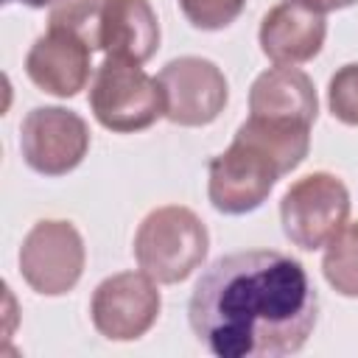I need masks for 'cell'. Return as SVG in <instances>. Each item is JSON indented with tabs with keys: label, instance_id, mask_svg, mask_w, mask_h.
<instances>
[{
	"label": "cell",
	"instance_id": "obj_17",
	"mask_svg": "<svg viewBox=\"0 0 358 358\" xmlns=\"http://www.w3.org/2000/svg\"><path fill=\"white\" fill-rule=\"evenodd\" d=\"M176 3L185 20L199 31H221L232 25L246 8V0H176Z\"/></svg>",
	"mask_w": 358,
	"mask_h": 358
},
{
	"label": "cell",
	"instance_id": "obj_10",
	"mask_svg": "<svg viewBox=\"0 0 358 358\" xmlns=\"http://www.w3.org/2000/svg\"><path fill=\"white\" fill-rule=\"evenodd\" d=\"M92 48L73 31L53 28L34 39L25 56V76L34 87L56 98H76L92 73Z\"/></svg>",
	"mask_w": 358,
	"mask_h": 358
},
{
	"label": "cell",
	"instance_id": "obj_19",
	"mask_svg": "<svg viewBox=\"0 0 358 358\" xmlns=\"http://www.w3.org/2000/svg\"><path fill=\"white\" fill-rule=\"evenodd\" d=\"M299 3H305V6H308V8H313V11L327 14V11L350 8V6H352V3H358V0H299Z\"/></svg>",
	"mask_w": 358,
	"mask_h": 358
},
{
	"label": "cell",
	"instance_id": "obj_2",
	"mask_svg": "<svg viewBox=\"0 0 358 358\" xmlns=\"http://www.w3.org/2000/svg\"><path fill=\"white\" fill-rule=\"evenodd\" d=\"M210 232L204 221L182 204H165L151 210L134 232V260L159 285H176L187 280L207 257Z\"/></svg>",
	"mask_w": 358,
	"mask_h": 358
},
{
	"label": "cell",
	"instance_id": "obj_1",
	"mask_svg": "<svg viewBox=\"0 0 358 358\" xmlns=\"http://www.w3.org/2000/svg\"><path fill=\"white\" fill-rule=\"evenodd\" d=\"M319 296L305 266L274 249L213 260L187 302L199 344L218 358H282L305 347Z\"/></svg>",
	"mask_w": 358,
	"mask_h": 358
},
{
	"label": "cell",
	"instance_id": "obj_16",
	"mask_svg": "<svg viewBox=\"0 0 358 358\" xmlns=\"http://www.w3.org/2000/svg\"><path fill=\"white\" fill-rule=\"evenodd\" d=\"M106 0H56L48 14V25L73 31L92 50H98V22Z\"/></svg>",
	"mask_w": 358,
	"mask_h": 358
},
{
	"label": "cell",
	"instance_id": "obj_4",
	"mask_svg": "<svg viewBox=\"0 0 358 358\" xmlns=\"http://www.w3.org/2000/svg\"><path fill=\"white\" fill-rule=\"evenodd\" d=\"M350 218V190L327 171H313L296 179L280 199V224L285 238L302 249H324V243Z\"/></svg>",
	"mask_w": 358,
	"mask_h": 358
},
{
	"label": "cell",
	"instance_id": "obj_13",
	"mask_svg": "<svg viewBox=\"0 0 358 358\" xmlns=\"http://www.w3.org/2000/svg\"><path fill=\"white\" fill-rule=\"evenodd\" d=\"M249 115L299 120L313 126L319 115V98L310 76L291 64H277L263 70L249 90Z\"/></svg>",
	"mask_w": 358,
	"mask_h": 358
},
{
	"label": "cell",
	"instance_id": "obj_12",
	"mask_svg": "<svg viewBox=\"0 0 358 358\" xmlns=\"http://www.w3.org/2000/svg\"><path fill=\"white\" fill-rule=\"evenodd\" d=\"M159 48V20L148 0H106L98 22V50L148 62Z\"/></svg>",
	"mask_w": 358,
	"mask_h": 358
},
{
	"label": "cell",
	"instance_id": "obj_3",
	"mask_svg": "<svg viewBox=\"0 0 358 358\" xmlns=\"http://www.w3.org/2000/svg\"><path fill=\"white\" fill-rule=\"evenodd\" d=\"M90 112L115 134L151 129L159 117H165L162 84L137 62L103 56L90 81Z\"/></svg>",
	"mask_w": 358,
	"mask_h": 358
},
{
	"label": "cell",
	"instance_id": "obj_11",
	"mask_svg": "<svg viewBox=\"0 0 358 358\" xmlns=\"http://www.w3.org/2000/svg\"><path fill=\"white\" fill-rule=\"evenodd\" d=\"M327 36V20L322 11L308 8L299 0H280L271 6L257 31L260 50L274 64H305L319 56Z\"/></svg>",
	"mask_w": 358,
	"mask_h": 358
},
{
	"label": "cell",
	"instance_id": "obj_9",
	"mask_svg": "<svg viewBox=\"0 0 358 358\" xmlns=\"http://www.w3.org/2000/svg\"><path fill=\"white\" fill-rule=\"evenodd\" d=\"M157 78L165 95V117L176 126H207L229 101V87L221 67L201 56L171 59Z\"/></svg>",
	"mask_w": 358,
	"mask_h": 358
},
{
	"label": "cell",
	"instance_id": "obj_5",
	"mask_svg": "<svg viewBox=\"0 0 358 358\" xmlns=\"http://www.w3.org/2000/svg\"><path fill=\"white\" fill-rule=\"evenodd\" d=\"M17 260L31 291L42 296H62L78 285L87 249L81 232L70 221L42 218L25 232Z\"/></svg>",
	"mask_w": 358,
	"mask_h": 358
},
{
	"label": "cell",
	"instance_id": "obj_8",
	"mask_svg": "<svg viewBox=\"0 0 358 358\" xmlns=\"http://www.w3.org/2000/svg\"><path fill=\"white\" fill-rule=\"evenodd\" d=\"M20 151L31 171L64 176L84 162L90 151V126L73 109L34 106L20 126Z\"/></svg>",
	"mask_w": 358,
	"mask_h": 358
},
{
	"label": "cell",
	"instance_id": "obj_14",
	"mask_svg": "<svg viewBox=\"0 0 358 358\" xmlns=\"http://www.w3.org/2000/svg\"><path fill=\"white\" fill-rule=\"evenodd\" d=\"M238 137L249 140L252 145H257L260 151H266L280 173H291L294 168L302 165V159L308 157L310 148V126L299 123V120H280V117H255L249 115L238 131Z\"/></svg>",
	"mask_w": 358,
	"mask_h": 358
},
{
	"label": "cell",
	"instance_id": "obj_18",
	"mask_svg": "<svg viewBox=\"0 0 358 358\" xmlns=\"http://www.w3.org/2000/svg\"><path fill=\"white\" fill-rule=\"evenodd\" d=\"M327 106L344 126H358V62L338 67L327 84Z\"/></svg>",
	"mask_w": 358,
	"mask_h": 358
},
{
	"label": "cell",
	"instance_id": "obj_20",
	"mask_svg": "<svg viewBox=\"0 0 358 358\" xmlns=\"http://www.w3.org/2000/svg\"><path fill=\"white\" fill-rule=\"evenodd\" d=\"M3 3H20V6H28V8H45V6H53L56 0H3Z\"/></svg>",
	"mask_w": 358,
	"mask_h": 358
},
{
	"label": "cell",
	"instance_id": "obj_15",
	"mask_svg": "<svg viewBox=\"0 0 358 358\" xmlns=\"http://www.w3.org/2000/svg\"><path fill=\"white\" fill-rule=\"evenodd\" d=\"M322 274L336 294L358 299V221H347L324 243Z\"/></svg>",
	"mask_w": 358,
	"mask_h": 358
},
{
	"label": "cell",
	"instance_id": "obj_7",
	"mask_svg": "<svg viewBox=\"0 0 358 358\" xmlns=\"http://www.w3.org/2000/svg\"><path fill=\"white\" fill-rule=\"evenodd\" d=\"M159 282L145 271H117L101 280L90 299L92 327L109 341H134L145 336L162 310Z\"/></svg>",
	"mask_w": 358,
	"mask_h": 358
},
{
	"label": "cell",
	"instance_id": "obj_6",
	"mask_svg": "<svg viewBox=\"0 0 358 358\" xmlns=\"http://www.w3.org/2000/svg\"><path fill=\"white\" fill-rule=\"evenodd\" d=\"M280 176L266 151L235 134L229 148L207 165V199L224 215H246L268 199Z\"/></svg>",
	"mask_w": 358,
	"mask_h": 358
}]
</instances>
